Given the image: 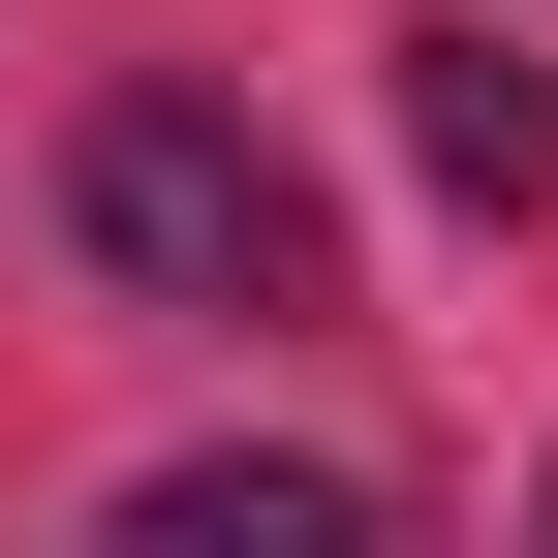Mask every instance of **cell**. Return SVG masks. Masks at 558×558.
Here are the masks:
<instances>
[{"label":"cell","mask_w":558,"mask_h":558,"mask_svg":"<svg viewBox=\"0 0 558 558\" xmlns=\"http://www.w3.org/2000/svg\"><path fill=\"white\" fill-rule=\"evenodd\" d=\"M124 527H156V558H341L373 497H341V465H156Z\"/></svg>","instance_id":"3957f363"},{"label":"cell","mask_w":558,"mask_h":558,"mask_svg":"<svg viewBox=\"0 0 558 558\" xmlns=\"http://www.w3.org/2000/svg\"><path fill=\"white\" fill-rule=\"evenodd\" d=\"M62 248H94L124 311H218V341H311V311H341L311 156L218 124V94H94V124H62Z\"/></svg>","instance_id":"6da1fadb"},{"label":"cell","mask_w":558,"mask_h":558,"mask_svg":"<svg viewBox=\"0 0 558 558\" xmlns=\"http://www.w3.org/2000/svg\"><path fill=\"white\" fill-rule=\"evenodd\" d=\"M403 156H435L465 218H527V186H558V62H497V32H403Z\"/></svg>","instance_id":"7a4b0ae2"}]
</instances>
